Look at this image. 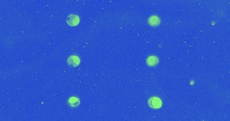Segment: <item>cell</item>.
I'll list each match as a JSON object with an SVG mask.
<instances>
[{"instance_id": "obj_6", "label": "cell", "mask_w": 230, "mask_h": 121, "mask_svg": "<svg viewBox=\"0 0 230 121\" xmlns=\"http://www.w3.org/2000/svg\"><path fill=\"white\" fill-rule=\"evenodd\" d=\"M159 62V59L155 56H150L147 58V64L149 66L156 65Z\"/></svg>"}, {"instance_id": "obj_5", "label": "cell", "mask_w": 230, "mask_h": 121, "mask_svg": "<svg viewBox=\"0 0 230 121\" xmlns=\"http://www.w3.org/2000/svg\"><path fill=\"white\" fill-rule=\"evenodd\" d=\"M148 22H149V24L152 26H157L160 24V19H159L158 17L155 16V15L151 16L149 19H148Z\"/></svg>"}, {"instance_id": "obj_2", "label": "cell", "mask_w": 230, "mask_h": 121, "mask_svg": "<svg viewBox=\"0 0 230 121\" xmlns=\"http://www.w3.org/2000/svg\"><path fill=\"white\" fill-rule=\"evenodd\" d=\"M66 21H67V24L70 26H76L79 24L80 18L77 15L70 14L69 15H68Z\"/></svg>"}, {"instance_id": "obj_3", "label": "cell", "mask_w": 230, "mask_h": 121, "mask_svg": "<svg viewBox=\"0 0 230 121\" xmlns=\"http://www.w3.org/2000/svg\"><path fill=\"white\" fill-rule=\"evenodd\" d=\"M67 62V64L70 66V67H76V66H77L80 64V59L77 56L73 55V56H70L68 57Z\"/></svg>"}, {"instance_id": "obj_1", "label": "cell", "mask_w": 230, "mask_h": 121, "mask_svg": "<svg viewBox=\"0 0 230 121\" xmlns=\"http://www.w3.org/2000/svg\"><path fill=\"white\" fill-rule=\"evenodd\" d=\"M148 104L151 108L158 109L162 106V101L158 97H153L148 101Z\"/></svg>"}, {"instance_id": "obj_4", "label": "cell", "mask_w": 230, "mask_h": 121, "mask_svg": "<svg viewBox=\"0 0 230 121\" xmlns=\"http://www.w3.org/2000/svg\"><path fill=\"white\" fill-rule=\"evenodd\" d=\"M80 100L76 97H69L68 100V104L70 106L73 108L78 106L80 105Z\"/></svg>"}]
</instances>
